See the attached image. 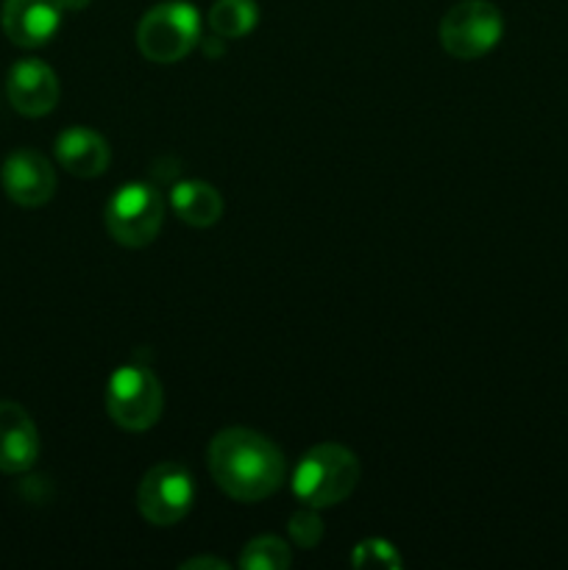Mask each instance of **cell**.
<instances>
[{
	"mask_svg": "<svg viewBox=\"0 0 568 570\" xmlns=\"http://www.w3.org/2000/svg\"><path fill=\"white\" fill-rule=\"evenodd\" d=\"M206 465L217 488L228 499L245 501V504L276 493L287 473L278 445L265 434L243 426L223 429L212 438Z\"/></svg>",
	"mask_w": 568,
	"mask_h": 570,
	"instance_id": "cell-1",
	"label": "cell"
},
{
	"mask_svg": "<svg viewBox=\"0 0 568 570\" xmlns=\"http://www.w3.org/2000/svg\"><path fill=\"white\" fill-rule=\"evenodd\" d=\"M360 482V462L340 443H321L306 451L293 471V493L301 504L334 507L349 499Z\"/></svg>",
	"mask_w": 568,
	"mask_h": 570,
	"instance_id": "cell-2",
	"label": "cell"
},
{
	"mask_svg": "<svg viewBox=\"0 0 568 570\" xmlns=\"http://www.w3.org/2000/svg\"><path fill=\"white\" fill-rule=\"evenodd\" d=\"M200 42V11L187 0H165L143 14L137 26V48L156 65L182 61Z\"/></svg>",
	"mask_w": 568,
	"mask_h": 570,
	"instance_id": "cell-3",
	"label": "cell"
},
{
	"mask_svg": "<svg viewBox=\"0 0 568 570\" xmlns=\"http://www.w3.org/2000/svg\"><path fill=\"white\" fill-rule=\"evenodd\" d=\"M106 232L126 248H145L154 243L165 223V198L143 181L123 184L104 209Z\"/></svg>",
	"mask_w": 568,
	"mask_h": 570,
	"instance_id": "cell-4",
	"label": "cell"
},
{
	"mask_svg": "<svg viewBox=\"0 0 568 570\" xmlns=\"http://www.w3.org/2000/svg\"><path fill=\"white\" fill-rule=\"evenodd\" d=\"M106 410L126 432H148L165 410V393L150 367L123 365L106 382Z\"/></svg>",
	"mask_w": 568,
	"mask_h": 570,
	"instance_id": "cell-5",
	"label": "cell"
},
{
	"mask_svg": "<svg viewBox=\"0 0 568 570\" xmlns=\"http://www.w3.org/2000/svg\"><path fill=\"white\" fill-rule=\"evenodd\" d=\"M440 45L462 61L479 59L499 45L505 33L501 11L490 0H460L440 20Z\"/></svg>",
	"mask_w": 568,
	"mask_h": 570,
	"instance_id": "cell-6",
	"label": "cell"
},
{
	"mask_svg": "<svg viewBox=\"0 0 568 570\" xmlns=\"http://www.w3.org/2000/svg\"><path fill=\"white\" fill-rule=\"evenodd\" d=\"M195 504V482L178 462H159L143 476L137 490V507L150 527H173Z\"/></svg>",
	"mask_w": 568,
	"mask_h": 570,
	"instance_id": "cell-7",
	"label": "cell"
},
{
	"mask_svg": "<svg viewBox=\"0 0 568 570\" xmlns=\"http://www.w3.org/2000/svg\"><path fill=\"white\" fill-rule=\"evenodd\" d=\"M0 184L6 195L17 206L37 209L45 206L56 193V170L42 154L31 148H20L6 156L3 170H0Z\"/></svg>",
	"mask_w": 568,
	"mask_h": 570,
	"instance_id": "cell-8",
	"label": "cell"
},
{
	"mask_svg": "<svg viewBox=\"0 0 568 570\" xmlns=\"http://www.w3.org/2000/svg\"><path fill=\"white\" fill-rule=\"evenodd\" d=\"M61 0H6L3 31L20 48L48 45L61 28Z\"/></svg>",
	"mask_w": 568,
	"mask_h": 570,
	"instance_id": "cell-9",
	"label": "cell"
},
{
	"mask_svg": "<svg viewBox=\"0 0 568 570\" xmlns=\"http://www.w3.org/2000/svg\"><path fill=\"white\" fill-rule=\"evenodd\" d=\"M9 104L26 117H42L59 104V78L45 61L22 59L11 67L6 81Z\"/></svg>",
	"mask_w": 568,
	"mask_h": 570,
	"instance_id": "cell-10",
	"label": "cell"
},
{
	"mask_svg": "<svg viewBox=\"0 0 568 570\" xmlns=\"http://www.w3.org/2000/svg\"><path fill=\"white\" fill-rule=\"evenodd\" d=\"M39 456V432L14 401H0V471L26 473Z\"/></svg>",
	"mask_w": 568,
	"mask_h": 570,
	"instance_id": "cell-11",
	"label": "cell"
},
{
	"mask_svg": "<svg viewBox=\"0 0 568 570\" xmlns=\"http://www.w3.org/2000/svg\"><path fill=\"white\" fill-rule=\"evenodd\" d=\"M56 159L70 176L98 178L104 176L111 161L109 142L98 131L84 126H72L56 137Z\"/></svg>",
	"mask_w": 568,
	"mask_h": 570,
	"instance_id": "cell-12",
	"label": "cell"
},
{
	"mask_svg": "<svg viewBox=\"0 0 568 570\" xmlns=\"http://www.w3.org/2000/svg\"><path fill=\"white\" fill-rule=\"evenodd\" d=\"M173 212L182 217L187 226L209 228L223 217V198L212 184L198 181V178H187L178 181L170 193Z\"/></svg>",
	"mask_w": 568,
	"mask_h": 570,
	"instance_id": "cell-13",
	"label": "cell"
},
{
	"mask_svg": "<svg viewBox=\"0 0 568 570\" xmlns=\"http://www.w3.org/2000/svg\"><path fill=\"white\" fill-rule=\"evenodd\" d=\"M206 20H209V28L215 37L239 39L256 28L259 6L254 0H215Z\"/></svg>",
	"mask_w": 568,
	"mask_h": 570,
	"instance_id": "cell-14",
	"label": "cell"
},
{
	"mask_svg": "<svg viewBox=\"0 0 568 570\" xmlns=\"http://www.w3.org/2000/svg\"><path fill=\"white\" fill-rule=\"evenodd\" d=\"M293 562V554H290L287 543L273 534H265V538H254L239 554V566L245 570H284Z\"/></svg>",
	"mask_w": 568,
	"mask_h": 570,
	"instance_id": "cell-15",
	"label": "cell"
},
{
	"mask_svg": "<svg viewBox=\"0 0 568 570\" xmlns=\"http://www.w3.org/2000/svg\"><path fill=\"white\" fill-rule=\"evenodd\" d=\"M351 566L356 568H401L404 560L395 551L393 543L382 538H368L362 543H356V549L351 551Z\"/></svg>",
	"mask_w": 568,
	"mask_h": 570,
	"instance_id": "cell-16",
	"label": "cell"
},
{
	"mask_svg": "<svg viewBox=\"0 0 568 570\" xmlns=\"http://www.w3.org/2000/svg\"><path fill=\"white\" fill-rule=\"evenodd\" d=\"M287 532L298 549H306V551L315 549L323 538V521H321V515H317L315 507L304 504L301 510H295L293 515H290Z\"/></svg>",
	"mask_w": 568,
	"mask_h": 570,
	"instance_id": "cell-17",
	"label": "cell"
},
{
	"mask_svg": "<svg viewBox=\"0 0 568 570\" xmlns=\"http://www.w3.org/2000/svg\"><path fill=\"white\" fill-rule=\"evenodd\" d=\"M184 570H200V568H209V570H228V562L217 560V557H195V560H187L182 566Z\"/></svg>",
	"mask_w": 568,
	"mask_h": 570,
	"instance_id": "cell-18",
	"label": "cell"
},
{
	"mask_svg": "<svg viewBox=\"0 0 568 570\" xmlns=\"http://www.w3.org/2000/svg\"><path fill=\"white\" fill-rule=\"evenodd\" d=\"M87 3L89 0H61V6H65V9H84Z\"/></svg>",
	"mask_w": 568,
	"mask_h": 570,
	"instance_id": "cell-19",
	"label": "cell"
}]
</instances>
